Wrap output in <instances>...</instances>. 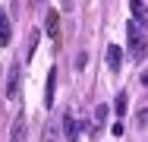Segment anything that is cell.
I'll list each match as a JSON object with an SVG mask.
<instances>
[{
	"label": "cell",
	"instance_id": "obj_3",
	"mask_svg": "<svg viewBox=\"0 0 148 142\" xmlns=\"http://www.w3.org/2000/svg\"><path fill=\"white\" fill-rule=\"evenodd\" d=\"M63 133H66V139H69V142H79V120L73 117V111L63 114Z\"/></svg>",
	"mask_w": 148,
	"mask_h": 142
},
{
	"label": "cell",
	"instance_id": "obj_12",
	"mask_svg": "<svg viewBox=\"0 0 148 142\" xmlns=\"http://www.w3.org/2000/svg\"><path fill=\"white\" fill-rule=\"evenodd\" d=\"M54 139H57V126L47 123V126H44V142H54Z\"/></svg>",
	"mask_w": 148,
	"mask_h": 142
},
{
	"label": "cell",
	"instance_id": "obj_7",
	"mask_svg": "<svg viewBox=\"0 0 148 142\" xmlns=\"http://www.w3.org/2000/svg\"><path fill=\"white\" fill-rule=\"evenodd\" d=\"M54 88H57V66H51L47 82H44V104H47V108L54 104Z\"/></svg>",
	"mask_w": 148,
	"mask_h": 142
},
{
	"label": "cell",
	"instance_id": "obj_8",
	"mask_svg": "<svg viewBox=\"0 0 148 142\" xmlns=\"http://www.w3.org/2000/svg\"><path fill=\"white\" fill-rule=\"evenodd\" d=\"M120 63H123V48H120V44H110V48H107V66H110L114 73H120Z\"/></svg>",
	"mask_w": 148,
	"mask_h": 142
},
{
	"label": "cell",
	"instance_id": "obj_6",
	"mask_svg": "<svg viewBox=\"0 0 148 142\" xmlns=\"http://www.w3.org/2000/svg\"><path fill=\"white\" fill-rule=\"evenodd\" d=\"M10 41H13V26H10L6 10H0V48H10Z\"/></svg>",
	"mask_w": 148,
	"mask_h": 142
},
{
	"label": "cell",
	"instance_id": "obj_11",
	"mask_svg": "<svg viewBox=\"0 0 148 142\" xmlns=\"http://www.w3.org/2000/svg\"><path fill=\"white\" fill-rule=\"evenodd\" d=\"M107 114H110V108H107V104H98V111H95V130H101V126H104Z\"/></svg>",
	"mask_w": 148,
	"mask_h": 142
},
{
	"label": "cell",
	"instance_id": "obj_4",
	"mask_svg": "<svg viewBox=\"0 0 148 142\" xmlns=\"http://www.w3.org/2000/svg\"><path fill=\"white\" fill-rule=\"evenodd\" d=\"M129 10H132V19H136L142 28H148V6H145V0H129Z\"/></svg>",
	"mask_w": 148,
	"mask_h": 142
},
{
	"label": "cell",
	"instance_id": "obj_13",
	"mask_svg": "<svg viewBox=\"0 0 148 142\" xmlns=\"http://www.w3.org/2000/svg\"><path fill=\"white\" fill-rule=\"evenodd\" d=\"M38 38H41V32H32V44H29V60L35 54V48H38Z\"/></svg>",
	"mask_w": 148,
	"mask_h": 142
},
{
	"label": "cell",
	"instance_id": "obj_10",
	"mask_svg": "<svg viewBox=\"0 0 148 142\" xmlns=\"http://www.w3.org/2000/svg\"><path fill=\"white\" fill-rule=\"evenodd\" d=\"M126 108H129L126 92H117V101H114V111H117V117H126Z\"/></svg>",
	"mask_w": 148,
	"mask_h": 142
},
{
	"label": "cell",
	"instance_id": "obj_15",
	"mask_svg": "<svg viewBox=\"0 0 148 142\" xmlns=\"http://www.w3.org/2000/svg\"><path fill=\"white\" fill-rule=\"evenodd\" d=\"M35 3H41V0H35Z\"/></svg>",
	"mask_w": 148,
	"mask_h": 142
},
{
	"label": "cell",
	"instance_id": "obj_1",
	"mask_svg": "<svg viewBox=\"0 0 148 142\" xmlns=\"http://www.w3.org/2000/svg\"><path fill=\"white\" fill-rule=\"evenodd\" d=\"M126 48L132 60H145L148 57V28H142L136 19L126 22Z\"/></svg>",
	"mask_w": 148,
	"mask_h": 142
},
{
	"label": "cell",
	"instance_id": "obj_2",
	"mask_svg": "<svg viewBox=\"0 0 148 142\" xmlns=\"http://www.w3.org/2000/svg\"><path fill=\"white\" fill-rule=\"evenodd\" d=\"M19 76H22V63L16 60V63H10V73H6V98L10 101L19 95Z\"/></svg>",
	"mask_w": 148,
	"mask_h": 142
},
{
	"label": "cell",
	"instance_id": "obj_5",
	"mask_svg": "<svg viewBox=\"0 0 148 142\" xmlns=\"http://www.w3.org/2000/svg\"><path fill=\"white\" fill-rule=\"evenodd\" d=\"M44 28H47V38H51V41H57V38H60V13H57V10H47Z\"/></svg>",
	"mask_w": 148,
	"mask_h": 142
},
{
	"label": "cell",
	"instance_id": "obj_9",
	"mask_svg": "<svg viewBox=\"0 0 148 142\" xmlns=\"http://www.w3.org/2000/svg\"><path fill=\"white\" fill-rule=\"evenodd\" d=\"M22 139H25V117L19 114L13 120V126H10V142H22Z\"/></svg>",
	"mask_w": 148,
	"mask_h": 142
},
{
	"label": "cell",
	"instance_id": "obj_14",
	"mask_svg": "<svg viewBox=\"0 0 148 142\" xmlns=\"http://www.w3.org/2000/svg\"><path fill=\"white\" fill-rule=\"evenodd\" d=\"M145 123H148V108H145V111H139V126H145Z\"/></svg>",
	"mask_w": 148,
	"mask_h": 142
}]
</instances>
